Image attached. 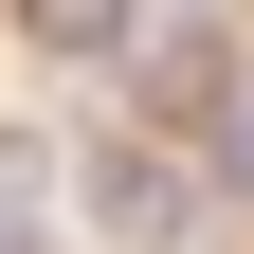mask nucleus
<instances>
[{
	"mask_svg": "<svg viewBox=\"0 0 254 254\" xmlns=\"http://www.w3.org/2000/svg\"><path fill=\"white\" fill-rule=\"evenodd\" d=\"M18 37H37V55H109V37H127V0H18Z\"/></svg>",
	"mask_w": 254,
	"mask_h": 254,
	"instance_id": "2",
	"label": "nucleus"
},
{
	"mask_svg": "<svg viewBox=\"0 0 254 254\" xmlns=\"http://www.w3.org/2000/svg\"><path fill=\"white\" fill-rule=\"evenodd\" d=\"M200 200H254V109H218V182Z\"/></svg>",
	"mask_w": 254,
	"mask_h": 254,
	"instance_id": "3",
	"label": "nucleus"
},
{
	"mask_svg": "<svg viewBox=\"0 0 254 254\" xmlns=\"http://www.w3.org/2000/svg\"><path fill=\"white\" fill-rule=\"evenodd\" d=\"M91 218H109V236H182V218H200V182L145 164V145H91Z\"/></svg>",
	"mask_w": 254,
	"mask_h": 254,
	"instance_id": "1",
	"label": "nucleus"
}]
</instances>
